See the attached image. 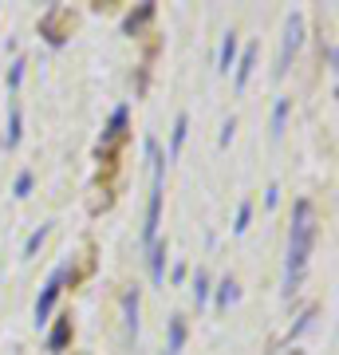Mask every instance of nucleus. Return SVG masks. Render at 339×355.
<instances>
[{
  "label": "nucleus",
  "mask_w": 339,
  "mask_h": 355,
  "mask_svg": "<svg viewBox=\"0 0 339 355\" xmlns=\"http://www.w3.org/2000/svg\"><path fill=\"white\" fill-rule=\"evenodd\" d=\"M186 130H189V114H177L174 135H170V158H177V150H182V142H186Z\"/></svg>",
  "instance_id": "nucleus-9"
},
{
  "label": "nucleus",
  "mask_w": 339,
  "mask_h": 355,
  "mask_svg": "<svg viewBox=\"0 0 339 355\" xmlns=\"http://www.w3.org/2000/svg\"><path fill=\"white\" fill-rule=\"evenodd\" d=\"M209 300V272L205 268H198V277H193V304H205Z\"/></svg>",
  "instance_id": "nucleus-12"
},
{
  "label": "nucleus",
  "mask_w": 339,
  "mask_h": 355,
  "mask_svg": "<svg viewBox=\"0 0 339 355\" xmlns=\"http://www.w3.org/2000/svg\"><path fill=\"white\" fill-rule=\"evenodd\" d=\"M146 154L154 162V178H150V205H146V225H142V241L154 245L158 241V225H162V182H166V158L158 150V142L146 139Z\"/></svg>",
  "instance_id": "nucleus-2"
},
{
  "label": "nucleus",
  "mask_w": 339,
  "mask_h": 355,
  "mask_svg": "<svg viewBox=\"0 0 339 355\" xmlns=\"http://www.w3.org/2000/svg\"><path fill=\"white\" fill-rule=\"evenodd\" d=\"M233 60H237V36H233V32H225V40H221V60H217V67H221V71L229 76Z\"/></svg>",
  "instance_id": "nucleus-8"
},
{
  "label": "nucleus",
  "mask_w": 339,
  "mask_h": 355,
  "mask_svg": "<svg viewBox=\"0 0 339 355\" xmlns=\"http://www.w3.org/2000/svg\"><path fill=\"white\" fill-rule=\"evenodd\" d=\"M28 190H32V170H24L16 178V198H28Z\"/></svg>",
  "instance_id": "nucleus-20"
},
{
  "label": "nucleus",
  "mask_w": 339,
  "mask_h": 355,
  "mask_svg": "<svg viewBox=\"0 0 339 355\" xmlns=\"http://www.w3.org/2000/svg\"><path fill=\"white\" fill-rule=\"evenodd\" d=\"M182 343H186V324H182V316L170 320V352L166 355H177L182 352Z\"/></svg>",
  "instance_id": "nucleus-11"
},
{
  "label": "nucleus",
  "mask_w": 339,
  "mask_h": 355,
  "mask_svg": "<svg viewBox=\"0 0 339 355\" xmlns=\"http://www.w3.org/2000/svg\"><path fill=\"white\" fill-rule=\"evenodd\" d=\"M252 64H257V44H249L245 48V55H241V64H237V91H245V83H249V76H252Z\"/></svg>",
  "instance_id": "nucleus-5"
},
{
  "label": "nucleus",
  "mask_w": 339,
  "mask_h": 355,
  "mask_svg": "<svg viewBox=\"0 0 339 355\" xmlns=\"http://www.w3.org/2000/svg\"><path fill=\"white\" fill-rule=\"evenodd\" d=\"M284 114H288V99L277 103V111H272V135L280 139V130H284Z\"/></svg>",
  "instance_id": "nucleus-18"
},
{
  "label": "nucleus",
  "mask_w": 339,
  "mask_h": 355,
  "mask_svg": "<svg viewBox=\"0 0 339 355\" xmlns=\"http://www.w3.org/2000/svg\"><path fill=\"white\" fill-rule=\"evenodd\" d=\"M233 300H237V280L225 277L221 280V288H217V308H229Z\"/></svg>",
  "instance_id": "nucleus-14"
},
{
  "label": "nucleus",
  "mask_w": 339,
  "mask_h": 355,
  "mask_svg": "<svg viewBox=\"0 0 339 355\" xmlns=\"http://www.w3.org/2000/svg\"><path fill=\"white\" fill-rule=\"evenodd\" d=\"M20 79H24V60H16V64H12V71H8V87H20Z\"/></svg>",
  "instance_id": "nucleus-21"
},
{
  "label": "nucleus",
  "mask_w": 339,
  "mask_h": 355,
  "mask_svg": "<svg viewBox=\"0 0 339 355\" xmlns=\"http://www.w3.org/2000/svg\"><path fill=\"white\" fill-rule=\"evenodd\" d=\"M249 217H252V202H241V209H237V225H233V233H245V229H249Z\"/></svg>",
  "instance_id": "nucleus-19"
},
{
  "label": "nucleus",
  "mask_w": 339,
  "mask_h": 355,
  "mask_svg": "<svg viewBox=\"0 0 339 355\" xmlns=\"http://www.w3.org/2000/svg\"><path fill=\"white\" fill-rule=\"evenodd\" d=\"M233 127H237V123L229 119V123H225V130H221V146H229V142H233Z\"/></svg>",
  "instance_id": "nucleus-23"
},
{
  "label": "nucleus",
  "mask_w": 339,
  "mask_h": 355,
  "mask_svg": "<svg viewBox=\"0 0 339 355\" xmlns=\"http://www.w3.org/2000/svg\"><path fill=\"white\" fill-rule=\"evenodd\" d=\"M20 127H24V119H20V107L12 103V114H8V139H4V146H8V150L20 142Z\"/></svg>",
  "instance_id": "nucleus-13"
},
{
  "label": "nucleus",
  "mask_w": 339,
  "mask_h": 355,
  "mask_svg": "<svg viewBox=\"0 0 339 355\" xmlns=\"http://www.w3.org/2000/svg\"><path fill=\"white\" fill-rule=\"evenodd\" d=\"M162 272H166V241H154L150 245V277H154V284H162Z\"/></svg>",
  "instance_id": "nucleus-7"
},
{
  "label": "nucleus",
  "mask_w": 339,
  "mask_h": 355,
  "mask_svg": "<svg viewBox=\"0 0 339 355\" xmlns=\"http://www.w3.org/2000/svg\"><path fill=\"white\" fill-rule=\"evenodd\" d=\"M277 202H280V190H277V186H268V193H264V205L272 209V205H277Z\"/></svg>",
  "instance_id": "nucleus-22"
},
{
  "label": "nucleus",
  "mask_w": 339,
  "mask_h": 355,
  "mask_svg": "<svg viewBox=\"0 0 339 355\" xmlns=\"http://www.w3.org/2000/svg\"><path fill=\"white\" fill-rule=\"evenodd\" d=\"M315 249V205L308 198L296 202L292 209V229H288V261H284V292L300 288L304 272H308V261H312Z\"/></svg>",
  "instance_id": "nucleus-1"
},
{
  "label": "nucleus",
  "mask_w": 339,
  "mask_h": 355,
  "mask_svg": "<svg viewBox=\"0 0 339 355\" xmlns=\"http://www.w3.org/2000/svg\"><path fill=\"white\" fill-rule=\"evenodd\" d=\"M150 16H154V4H142L139 12H130V16H126V24H123V28H126V32H139V28L146 24Z\"/></svg>",
  "instance_id": "nucleus-15"
},
{
  "label": "nucleus",
  "mask_w": 339,
  "mask_h": 355,
  "mask_svg": "<svg viewBox=\"0 0 339 355\" xmlns=\"http://www.w3.org/2000/svg\"><path fill=\"white\" fill-rule=\"evenodd\" d=\"M123 308H126V331L139 336V288H130L123 296Z\"/></svg>",
  "instance_id": "nucleus-6"
},
{
  "label": "nucleus",
  "mask_w": 339,
  "mask_h": 355,
  "mask_svg": "<svg viewBox=\"0 0 339 355\" xmlns=\"http://www.w3.org/2000/svg\"><path fill=\"white\" fill-rule=\"evenodd\" d=\"M300 40H304V16L292 12V16H288V32H284V48H280V60H277V79L288 71L292 55L300 51Z\"/></svg>",
  "instance_id": "nucleus-4"
},
{
  "label": "nucleus",
  "mask_w": 339,
  "mask_h": 355,
  "mask_svg": "<svg viewBox=\"0 0 339 355\" xmlns=\"http://www.w3.org/2000/svg\"><path fill=\"white\" fill-rule=\"evenodd\" d=\"M44 237H48V225H40L32 237H28V245H24V257H36V249L44 245Z\"/></svg>",
  "instance_id": "nucleus-17"
},
{
  "label": "nucleus",
  "mask_w": 339,
  "mask_h": 355,
  "mask_svg": "<svg viewBox=\"0 0 339 355\" xmlns=\"http://www.w3.org/2000/svg\"><path fill=\"white\" fill-rule=\"evenodd\" d=\"M67 277H71V268L67 265H60L48 277V284H44V292H40V300H36V324H44V320L51 316V308H55V300H60V288H63V280Z\"/></svg>",
  "instance_id": "nucleus-3"
},
{
  "label": "nucleus",
  "mask_w": 339,
  "mask_h": 355,
  "mask_svg": "<svg viewBox=\"0 0 339 355\" xmlns=\"http://www.w3.org/2000/svg\"><path fill=\"white\" fill-rule=\"evenodd\" d=\"M123 127H126V107H119V111H114V119H111V127H107V142L119 139V135H123Z\"/></svg>",
  "instance_id": "nucleus-16"
},
{
  "label": "nucleus",
  "mask_w": 339,
  "mask_h": 355,
  "mask_svg": "<svg viewBox=\"0 0 339 355\" xmlns=\"http://www.w3.org/2000/svg\"><path fill=\"white\" fill-rule=\"evenodd\" d=\"M67 331H71V316H63L55 328H51V336H48V347L51 352H60L63 343H67Z\"/></svg>",
  "instance_id": "nucleus-10"
}]
</instances>
